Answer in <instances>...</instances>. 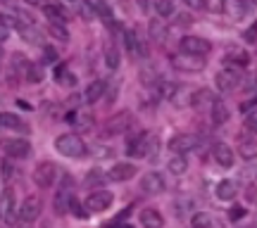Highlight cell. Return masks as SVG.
<instances>
[{"label":"cell","mask_w":257,"mask_h":228,"mask_svg":"<svg viewBox=\"0 0 257 228\" xmlns=\"http://www.w3.org/2000/svg\"><path fill=\"white\" fill-rule=\"evenodd\" d=\"M55 150L62 157H69V159H79V157H83L88 152L86 143H83L81 136H76V133H62V136H57Z\"/></svg>","instance_id":"obj_1"},{"label":"cell","mask_w":257,"mask_h":228,"mask_svg":"<svg viewBox=\"0 0 257 228\" xmlns=\"http://www.w3.org/2000/svg\"><path fill=\"white\" fill-rule=\"evenodd\" d=\"M72 202H74V183H72V178L64 176L62 183L57 185L55 197H53V211H55L57 216H64L67 211L72 209Z\"/></svg>","instance_id":"obj_2"},{"label":"cell","mask_w":257,"mask_h":228,"mask_svg":"<svg viewBox=\"0 0 257 228\" xmlns=\"http://www.w3.org/2000/svg\"><path fill=\"white\" fill-rule=\"evenodd\" d=\"M157 147V140L153 133H148V131H143V133H138L136 138H131L126 145V152L131 157H150V152H155Z\"/></svg>","instance_id":"obj_3"},{"label":"cell","mask_w":257,"mask_h":228,"mask_svg":"<svg viewBox=\"0 0 257 228\" xmlns=\"http://www.w3.org/2000/svg\"><path fill=\"white\" fill-rule=\"evenodd\" d=\"M0 150L10 159H27L31 155V143L27 138H3L0 140Z\"/></svg>","instance_id":"obj_4"},{"label":"cell","mask_w":257,"mask_h":228,"mask_svg":"<svg viewBox=\"0 0 257 228\" xmlns=\"http://www.w3.org/2000/svg\"><path fill=\"white\" fill-rule=\"evenodd\" d=\"M200 145V138L195 136V133H176V136L169 138V152H174V155H186V152H193L195 147Z\"/></svg>","instance_id":"obj_5"},{"label":"cell","mask_w":257,"mask_h":228,"mask_svg":"<svg viewBox=\"0 0 257 228\" xmlns=\"http://www.w3.org/2000/svg\"><path fill=\"white\" fill-rule=\"evenodd\" d=\"M41 211H43V202H41V197L29 195L27 200L17 207V219L22 221V223H34V221L41 216Z\"/></svg>","instance_id":"obj_6"},{"label":"cell","mask_w":257,"mask_h":228,"mask_svg":"<svg viewBox=\"0 0 257 228\" xmlns=\"http://www.w3.org/2000/svg\"><path fill=\"white\" fill-rule=\"evenodd\" d=\"M240 79H243L240 69L233 67V64H229L226 69H221V72L214 76V83H217V88H219L221 93H231L240 83Z\"/></svg>","instance_id":"obj_7"},{"label":"cell","mask_w":257,"mask_h":228,"mask_svg":"<svg viewBox=\"0 0 257 228\" xmlns=\"http://www.w3.org/2000/svg\"><path fill=\"white\" fill-rule=\"evenodd\" d=\"M210 50H212V43L207 38H200V36H184L181 38V53H184V55L205 57V55H210Z\"/></svg>","instance_id":"obj_8"},{"label":"cell","mask_w":257,"mask_h":228,"mask_svg":"<svg viewBox=\"0 0 257 228\" xmlns=\"http://www.w3.org/2000/svg\"><path fill=\"white\" fill-rule=\"evenodd\" d=\"M112 202H114V195H112L110 190H93L88 197H86V202H83V207L88 211H105L112 207Z\"/></svg>","instance_id":"obj_9"},{"label":"cell","mask_w":257,"mask_h":228,"mask_svg":"<svg viewBox=\"0 0 257 228\" xmlns=\"http://www.w3.org/2000/svg\"><path fill=\"white\" fill-rule=\"evenodd\" d=\"M57 181V166L53 162H41L34 169V183L38 188H50Z\"/></svg>","instance_id":"obj_10"},{"label":"cell","mask_w":257,"mask_h":228,"mask_svg":"<svg viewBox=\"0 0 257 228\" xmlns=\"http://www.w3.org/2000/svg\"><path fill=\"white\" fill-rule=\"evenodd\" d=\"M165 188H167V181L160 171L143 173V178H141V192L143 195H160Z\"/></svg>","instance_id":"obj_11"},{"label":"cell","mask_w":257,"mask_h":228,"mask_svg":"<svg viewBox=\"0 0 257 228\" xmlns=\"http://www.w3.org/2000/svg\"><path fill=\"white\" fill-rule=\"evenodd\" d=\"M131 126V112H119L112 119H107V124L102 128V136H119Z\"/></svg>","instance_id":"obj_12"},{"label":"cell","mask_w":257,"mask_h":228,"mask_svg":"<svg viewBox=\"0 0 257 228\" xmlns=\"http://www.w3.org/2000/svg\"><path fill=\"white\" fill-rule=\"evenodd\" d=\"M136 164H131V162H117V164H112V169L107 171V178L114 183H124V181H131L134 176H136Z\"/></svg>","instance_id":"obj_13"},{"label":"cell","mask_w":257,"mask_h":228,"mask_svg":"<svg viewBox=\"0 0 257 228\" xmlns=\"http://www.w3.org/2000/svg\"><path fill=\"white\" fill-rule=\"evenodd\" d=\"M17 216V202H15V192L5 190L0 195V221L5 223H12Z\"/></svg>","instance_id":"obj_14"},{"label":"cell","mask_w":257,"mask_h":228,"mask_svg":"<svg viewBox=\"0 0 257 228\" xmlns=\"http://www.w3.org/2000/svg\"><path fill=\"white\" fill-rule=\"evenodd\" d=\"M214 195H217V200H221V202H231L238 195V183L233 181V178H221V181L214 185Z\"/></svg>","instance_id":"obj_15"},{"label":"cell","mask_w":257,"mask_h":228,"mask_svg":"<svg viewBox=\"0 0 257 228\" xmlns=\"http://www.w3.org/2000/svg\"><path fill=\"white\" fill-rule=\"evenodd\" d=\"M212 155H214V162L219 166H224V169H231L233 162H236V152L226 143H217V145L212 147Z\"/></svg>","instance_id":"obj_16"},{"label":"cell","mask_w":257,"mask_h":228,"mask_svg":"<svg viewBox=\"0 0 257 228\" xmlns=\"http://www.w3.org/2000/svg\"><path fill=\"white\" fill-rule=\"evenodd\" d=\"M202 67H205V57H198V55L174 57V69H181V72H200Z\"/></svg>","instance_id":"obj_17"},{"label":"cell","mask_w":257,"mask_h":228,"mask_svg":"<svg viewBox=\"0 0 257 228\" xmlns=\"http://www.w3.org/2000/svg\"><path fill=\"white\" fill-rule=\"evenodd\" d=\"M105 91H107V83L102 81V79H98V81H91L88 86H86V93H83V102H88V105L98 102L102 95H105Z\"/></svg>","instance_id":"obj_18"},{"label":"cell","mask_w":257,"mask_h":228,"mask_svg":"<svg viewBox=\"0 0 257 228\" xmlns=\"http://www.w3.org/2000/svg\"><path fill=\"white\" fill-rule=\"evenodd\" d=\"M0 128H10V131H29V126L19 119L15 112H0Z\"/></svg>","instance_id":"obj_19"},{"label":"cell","mask_w":257,"mask_h":228,"mask_svg":"<svg viewBox=\"0 0 257 228\" xmlns=\"http://www.w3.org/2000/svg\"><path fill=\"white\" fill-rule=\"evenodd\" d=\"M141 226L143 228H162L165 226V219H162V214L153 207H148V209L141 211Z\"/></svg>","instance_id":"obj_20"},{"label":"cell","mask_w":257,"mask_h":228,"mask_svg":"<svg viewBox=\"0 0 257 228\" xmlns=\"http://www.w3.org/2000/svg\"><path fill=\"white\" fill-rule=\"evenodd\" d=\"M238 155L243 159H255L257 157V140L250 136H243L238 140Z\"/></svg>","instance_id":"obj_21"},{"label":"cell","mask_w":257,"mask_h":228,"mask_svg":"<svg viewBox=\"0 0 257 228\" xmlns=\"http://www.w3.org/2000/svg\"><path fill=\"white\" fill-rule=\"evenodd\" d=\"M43 15H46L53 24H67L69 15L64 12L62 5H43Z\"/></svg>","instance_id":"obj_22"},{"label":"cell","mask_w":257,"mask_h":228,"mask_svg":"<svg viewBox=\"0 0 257 228\" xmlns=\"http://www.w3.org/2000/svg\"><path fill=\"white\" fill-rule=\"evenodd\" d=\"M121 36H124V43H126L128 55H146V50H143V46L138 43V38H136V34H134V31L124 29V31H121Z\"/></svg>","instance_id":"obj_23"},{"label":"cell","mask_w":257,"mask_h":228,"mask_svg":"<svg viewBox=\"0 0 257 228\" xmlns=\"http://www.w3.org/2000/svg\"><path fill=\"white\" fill-rule=\"evenodd\" d=\"M212 121L214 124H226L229 121V107L224 105L221 100H212Z\"/></svg>","instance_id":"obj_24"},{"label":"cell","mask_w":257,"mask_h":228,"mask_svg":"<svg viewBox=\"0 0 257 228\" xmlns=\"http://www.w3.org/2000/svg\"><path fill=\"white\" fill-rule=\"evenodd\" d=\"M148 31H150V38L155 41V43H162L167 38V27L165 22H162V17L160 19H150V27H148Z\"/></svg>","instance_id":"obj_25"},{"label":"cell","mask_w":257,"mask_h":228,"mask_svg":"<svg viewBox=\"0 0 257 228\" xmlns=\"http://www.w3.org/2000/svg\"><path fill=\"white\" fill-rule=\"evenodd\" d=\"M167 169L174 173V176H184V173L188 171V159H186V155H174L169 159Z\"/></svg>","instance_id":"obj_26"},{"label":"cell","mask_w":257,"mask_h":228,"mask_svg":"<svg viewBox=\"0 0 257 228\" xmlns=\"http://www.w3.org/2000/svg\"><path fill=\"white\" fill-rule=\"evenodd\" d=\"M102 55H105V67H107V69H112V72H114V69L119 67V50L112 46V43H107V46H105Z\"/></svg>","instance_id":"obj_27"},{"label":"cell","mask_w":257,"mask_h":228,"mask_svg":"<svg viewBox=\"0 0 257 228\" xmlns=\"http://www.w3.org/2000/svg\"><path fill=\"white\" fill-rule=\"evenodd\" d=\"M191 226L193 228H214V219H212L207 211H195L191 219Z\"/></svg>","instance_id":"obj_28"},{"label":"cell","mask_w":257,"mask_h":228,"mask_svg":"<svg viewBox=\"0 0 257 228\" xmlns=\"http://www.w3.org/2000/svg\"><path fill=\"white\" fill-rule=\"evenodd\" d=\"M24 74H27V81L29 83H41L43 81V67L41 64H27V69H24Z\"/></svg>","instance_id":"obj_29"},{"label":"cell","mask_w":257,"mask_h":228,"mask_svg":"<svg viewBox=\"0 0 257 228\" xmlns=\"http://www.w3.org/2000/svg\"><path fill=\"white\" fill-rule=\"evenodd\" d=\"M55 79L60 86H64V88H74V86H76V76H74L72 72H64L62 67L55 72Z\"/></svg>","instance_id":"obj_30"},{"label":"cell","mask_w":257,"mask_h":228,"mask_svg":"<svg viewBox=\"0 0 257 228\" xmlns=\"http://www.w3.org/2000/svg\"><path fill=\"white\" fill-rule=\"evenodd\" d=\"M48 31H50V36L57 38V41H62V43H67L69 41V31H67V27L64 24H48Z\"/></svg>","instance_id":"obj_31"},{"label":"cell","mask_w":257,"mask_h":228,"mask_svg":"<svg viewBox=\"0 0 257 228\" xmlns=\"http://www.w3.org/2000/svg\"><path fill=\"white\" fill-rule=\"evenodd\" d=\"M226 62L245 67V64L250 62V55H248V53H243V50H229V57H226Z\"/></svg>","instance_id":"obj_32"},{"label":"cell","mask_w":257,"mask_h":228,"mask_svg":"<svg viewBox=\"0 0 257 228\" xmlns=\"http://www.w3.org/2000/svg\"><path fill=\"white\" fill-rule=\"evenodd\" d=\"M155 10H157V15L162 19L167 17H172L174 15V5H172V0H155Z\"/></svg>","instance_id":"obj_33"},{"label":"cell","mask_w":257,"mask_h":228,"mask_svg":"<svg viewBox=\"0 0 257 228\" xmlns=\"http://www.w3.org/2000/svg\"><path fill=\"white\" fill-rule=\"evenodd\" d=\"M19 34H22V36H24V41H27V43H38V38H41V36H38V31H34V29H31V27H24V24H19Z\"/></svg>","instance_id":"obj_34"},{"label":"cell","mask_w":257,"mask_h":228,"mask_svg":"<svg viewBox=\"0 0 257 228\" xmlns=\"http://www.w3.org/2000/svg\"><path fill=\"white\" fill-rule=\"evenodd\" d=\"M243 41H245L248 46H255L257 43V22H252V24L243 31Z\"/></svg>","instance_id":"obj_35"},{"label":"cell","mask_w":257,"mask_h":228,"mask_svg":"<svg viewBox=\"0 0 257 228\" xmlns=\"http://www.w3.org/2000/svg\"><path fill=\"white\" fill-rule=\"evenodd\" d=\"M245 128L250 133H257V110H250L245 114Z\"/></svg>","instance_id":"obj_36"},{"label":"cell","mask_w":257,"mask_h":228,"mask_svg":"<svg viewBox=\"0 0 257 228\" xmlns=\"http://www.w3.org/2000/svg\"><path fill=\"white\" fill-rule=\"evenodd\" d=\"M245 214H248V209H245L243 204H233V207L229 209V219L231 221H238V219H243Z\"/></svg>","instance_id":"obj_37"},{"label":"cell","mask_w":257,"mask_h":228,"mask_svg":"<svg viewBox=\"0 0 257 228\" xmlns=\"http://www.w3.org/2000/svg\"><path fill=\"white\" fill-rule=\"evenodd\" d=\"M0 171H3V178H5V181H10V178L15 176V166H12V162H8V159H5V162L0 164Z\"/></svg>","instance_id":"obj_38"},{"label":"cell","mask_w":257,"mask_h":228,"mask_svg":"<svg viewBox=\"0 0 257 228\" xmlns=\"http://www.w3.org/2000/svg\"><path fill=\"white\" fill-rule=\"evenodd\" d=\"M74 214V216H79V219H86V216H88V214H86V211H83V204L79 200H76V197H74V202H72V209H69Z\"/></svg>","instance_id":"obj_39"},{"label":"cell","mask_w":257,"mask_h":228,"mask_svg":"<svg viewBox=\"0 0 257 228\" xmlns=\"http://www.w3.org/2000/svg\"><path fill=\"white\" fill-rule=\"evenodd\" d=\"M43 62H48V64H53V62H57V53H55V48H43Z\"/></svg>","instance_id":"obj_40"},{"label":"cell","mask_w":257,"mask_h":228,"mask_svg":"<svg viewBox=\"0 0 257 228\" xmlns=\"http://www.w3.org/2000/svg\"><path fill=\"white\" fill-rule=\"evenodd\" d=\"M0 24L5 29H10V27H19V22H15V19L10 17V15H5V12H0Z\"/></svg>","instance_id":"obj_41"},{"label":"cell","mask_w":257,"mask_h":228,"mask_svg":"<svg viewBox=\"0 0 257 228\" xmlns=\"http://www.w3.org/2000/svg\"><path fill=\"white\" fill-rule=\"evenodd\" d=\"M184 3L193 10H205L207 8V0H184Z\"/></svg>","instance_id":"obj_42"},{"label":"cell","mask_w":257,"mask_h":228,"mask_svg":"<svg viewBox=\"0 0 257 228\" xmlns=\"http://www.w3.org/2000/svg\"><path fill=\"white\" fill-rule=\"evenodd\" d=\"M207 10H212V12H221V10H224V3H221V0H212V3H207Z\"/></svg>","instance_id":"obj_43"},{"label":"cell","mask_w":257,"mask_h":228,"mask_svg":"<svg viewBox=\"0 0 257 228\" xmlns=\"http://www.w3.org/2000/svg\"><path fill=\"white\" fill-rule=\"evenodd\" d=\"M81 15H83L86 19H93V17H95V12H93L91 5H83V3H81Z\"/></svg>","instance_id":"obj_44"},{"label":"cell","mask_w":257,"mask_h":228,"mask_svg":"<svg viewBox=\"0 0 257 228\" xmlns=\"http://www.w3.org/2000/svg\"><path fill=\"white\" fill-rule=\"evenodd\" d=\"M136 3H138V8L143 10V12H146V10H148V0H136Z\"/></svg>","instance_id":"obj_45"},{"label":"cell","mask_w":257,"mask_h":228,"mask_svg":"<svg viewBox=\"0 0 257 228\" xmlns=\"http://www.w3.org/2000/svg\"><path fill=\"white\" fill-rule=\"evenodd\" d=\"M5 38H8V29L3 27V29H0V43H3V41H5Z\"/></svg>","instance_id":"obj_46"},{"label":"cell","mask_w":257,"mask_h":228,"mask_svg":"<svg viewBox=\"0 0 257 228\" xmlns=\"http://www.w3.org/2000/svg\"><path fill=\"white\" fill-rule=\"evenodd\" d=\"M27 3H31V5H43V0H27Z\"/></svg>","instance_id":"obj_47"},{"label":"cell","mask_w":257,"mask_h":228,"mask_svg":"<svg viewBox=\"0 0 257 228\" xmlns=\"http://www.w3.org/2000/svg\"><path fill=\"white\" fill-rule=\"evenodd\" d=\"M110 228H131L128 223H117V226H110Z\"/></svg>","instance_id":"obj_48"},{"label":"cell","mask_w":257,"mask_h":228,"mask_svg":"<svg viewBox=\"0 0 257 228\" xmlns=\"http://www.w3.org/2000/svg\"><path fill=\"white\" fill-rule=\"evenodd\" d=\"M240 228H257V223H245V226H240Z\"/></svg>","instance_id":"obj_49"},{"label":"cell","mask_w":257,"mask_h":228,"mask_svg":"<svg viewBox=\"0 0 257 228\" xmlns=\"http://www.w3.org/2000/svg\"><path fill=\"white\" fill-rule=\"evenodd\" d=\"M27 226H29V223H24V226H22V228H27Z\"/></svg>","instance_id":"obj_50"},{"label":"cell","mask_w":257,"mask_h":228,"mask_svg":"<svg viewBox=\"0 0 257 228\" xmlns=\"http://www.w3.org/2000/svg\"><path fill=\"white\" fill-rule=\"evenodd\" d=\"M0 57H3V53H0Z\"/></svg>","instance_id":"obj_51"},{"label":"cell","mask_w":257,"mask_h":228,"mask_svg":"<svg viewBox=\"0 0 257 228\" xmlns=\"http://www.w3.org/2000/svg\"><path fill=\"white\" fill-rule=\"evenodd\" d=\"M255 3H257V0H255Z\"/></svg>","instance_id":"obj_52"}]
</instances>
